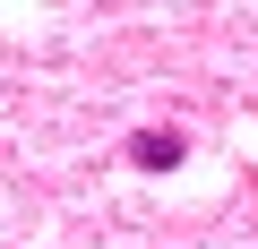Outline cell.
Listing matches in <instances>:
<instances>
[{
  "mask_svg": "<svg viewBox=\"0 0 258 249\" xmlns=\"http://www.w3.org/2000/svg\"><path fill=\"white\" fill-rule=\"evenodd\" d=\"M129 163H138V172H172L181 163V138L172 129H138V138H129Z\"/></svg>",
  "mask_w": 258,
  "mask_h": 249,
  "instance_id": "obj_1",
  "label": "cell"
}]
</instances>
